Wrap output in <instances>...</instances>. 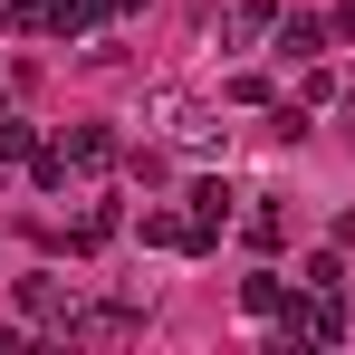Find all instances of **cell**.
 <instances>
[{"label":"cell","mask_w":355,"mask_h":355,"mask_svg":"<svg viewBox=\"0 0 355 355\" xmlns=\"http://www.w3.org/2000/svg\"><path fill=\"white\" fill-rule=\"evenodd\" d=\"M19 307H29L39 327H67V317H77V297H67V279H49V269H29V279H19Z\"/></svg>","instance_id":"cell-1"},{"label":"cell","mask_w":355,"mask_h":355,"mask_svg":"<svg viewBox=\"0 0 355 355\" xmlns=\"http://www.w3.org/2000/svg\"><path fill=\"white\" fill-rule=\"evenodd\" d=\"M144 327V307H87V317H67V336H87V346H116Z\"/></svg>","instance_id":"cell-2"},{"label":"cell","mask_w":355,"mask_h":355,"mask_svg":"<svg viewBox=\"0 0 355 355\" xmlns=\"http://www.w3.org/2000/svg\"><path fill=\"white\" fill-rule=\"evenodd\" d=\"M144 240H154V250H211V231H202L192 211H144Z\"/></svg>","instance_id":"cell-3"},{"label":"cell","mask_w":355,"mask_h":355,"mask_svg":"<svg viewBox=\"0 0 355 355\" xmlns=\"http://www.w3.org/2000/svg\"><path fill=\"white\" fill-rule=\"evenodd\" d=\"M279 58H327V19H307V10H288V19H279Z\"/></svg>","instance_id":"cell-4"},{"label":"cell","mask_w":355,"mask_h":355,"mask_svg":"<svg viewBox=\"0 0 355 355\" xmlns=\"http://www.w3.org/2000/svg\"><path fill=\"white\" fill-rule=\"evenodd\" d=\"M67 164H77V173H106V164H116V135H106V125H77V135H67Z\"/></svg>","instance_id":"cell-5"},{"label":"cell","mask_w":355,"mask_h":355,"mask_svg":"<svg viewBox=\"0 0 355 355\" xmlns=\"http://www.w3.org/2000/svg\"><path fill=\"white\" fill-rule=\"evenodd\" d=\"M182 202H192V221H202V231H221V221H231V182H192Z\"/></svg>","instance_id":"cell-6"},{"label":"cell","mask_w":355,"mask_h":355,"mask_svg":"<svg viewBox=\"0 0 355 355\" xmlns=\"http://www.w3.org/2000/svg\"><path fill=\"white\" fill-rule=\"evenodd\" d=\"M116 240V202H96V211H77V231H67V250H106Z\"/></svg>","instance_id":"cell-7"},{"label":"cell","mask_w":355,"mask_h":355,"mask_svg":"<svg viewBox=\"0 0 355 355\" xmlns=\"http://www.w3.org/2000/svg\"><path fill=\"white\" fill-rule=\"evenodd\" d=\"M279 29V0H240L231 10V39H269Z\"/></svg>","instance_id":"cell-8"},{"label":"cell","mask_w":355,"mask_h":355,"mask_svg":"<svg viewBox=\"0 0 355 355\" xmlns=\"http://www.w3.org/2000/svg\"><path fill=\"white\" fill-rule=\"evenodd\" d=\"M279 297H288V288H279V269H259V279H240V307H250V317H279Z\"/></svg>","instance_id":"cell-9"},{"label":"cell","mask_w":355,"mask_h":355,"mask_svg":"<svg viewBox=\"0 0 355 355\" xmlns=\"http://www.w3.org/2000/svg\"><path fill=\"white\" fill-rule=\"evenodd\" d=\"M0 154H10V164H39V135L10 116V106H0Z\"/></svg>","instance_id":"cell-10"},{"label":"cell","mask_w":355,"mask_h":355,"mask_svg":"<svg viewBox=\"0 0 355 355\" xmlns=\"http://www.w3.org/2000/svg\"><path fill=\"white\" fill-rule=\"evenodd\" d=\"M250 240H259V250H279V240H288V211H279V202H259V211H250Z\"/></svg>","instance_id":"cell-11"},{"label":"cell","mask_w":355,"mask_h":355,"mask_svg":"<svg viewBox=\"0 0 355 355\" xmlns=\"http://www.w3.org/2000/svg\"><path fill=\"white\" fill-rule=\"evenodd\" d=\"M211 135H221V125L202 116V106H173V144H211Z\"/></svg>","instance_id":"cell-12"}]
</instances>
